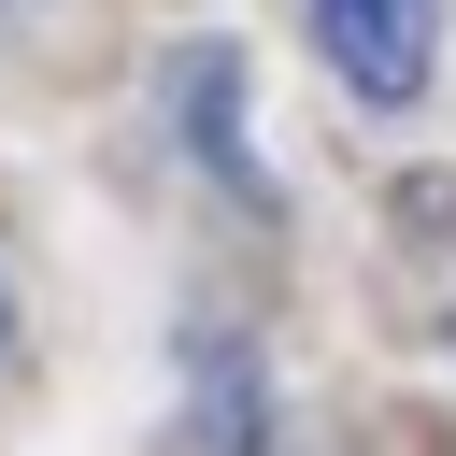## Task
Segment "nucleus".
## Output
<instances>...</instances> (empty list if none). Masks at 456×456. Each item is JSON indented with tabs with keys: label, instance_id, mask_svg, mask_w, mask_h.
Listing matches in <instances>:
<instances>
[{
	"label": "nucleus",
	"instance_id": "nucleus-1",
	"mask_svg": "<svg viewBox=\"0 0 456 456\" xmlns=\"http://www.w3.org/2000/svg\"><path fill=\"white\" fill-rule=\"evenodd\" d=\"M428 0H314V43H328V71L356 86V100H413L428 86Z\"/></svg>",
	"mask_w": 456,
	"mask_h": 456
},
{
	"label": "nucleus",
	"instance_id": "nucleus-3",
	"mask_svg": "<svg viewBox=\"0 0 456 456\" xmlns=\"http://www.w3.org/2000/svg\"><path fill=\"white\" fill-rule=\"evenodd\" d=\"M0 342H14V299H0Z\"/></svg>",
	"mask_w": 456,
	"mask_h": 456
},
{
	"label": "nucleus",
	"instance_id": "nucleus-2",
	"mask_svg": "<svg viewBox=\"0 0 456 456\" xmlns=\"http://www.w3.org/2000/svg\"><path fill=\"white\" fill-rule=\"evenodd\" d=\"M171 86H185V142H200L214 171H242V71H228V57H185Z\"/></svg>",
	"mask_w": 456,
	"mask_h": 456
}]
</instances>
